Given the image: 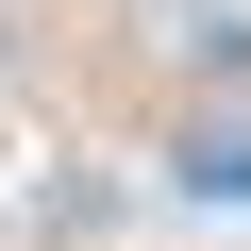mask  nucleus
Instances as JSON below:
<instances>
[{"label": "nucleus", "mask_w": 251, "mask_h": 251, "mask_svg": "<svg viewBox=\"0 0 251 251\" xmlns=\"http://www.w3.org/2000/svg\"><path fill=\"white\" fill-rule=\"evenodd\" d=\"M117 218H134V184H117V168H84V151L34 168V234H50V251H117Z\"/></svg>", "instance_id": "f03ea898"}, {"label": "nucleus", "mask_w": 251, "mask_h": 251, "mask_svg": "<svg viewBox=\"0 0 251 251\" xmlns=\"http://www.w3.org/2000/svg\"><path fill=\"white\" fill-rule=\"evenodd\" d=\"M168 184H184V201H218V218H251V100H184Z\"/></svg>", "instance_id": "f257e3e1"}]
</instances>
